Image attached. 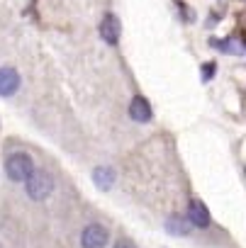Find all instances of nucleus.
<instances>
[{
  "label": "nucleus",
  "instance_id": "obj_10",
  "mask_svg": "<svg viewBox=\"0 0 246 248\" xmlns=\"http://www.w3.org/2000/svg\"><path fill=\"white\" fill-rule=\"evenodd\" d=\"M115 248H137V246H134L132 241H127V238H122V241L115 243Z\"/></svg>",
  "mask_w": 246,
  "mask_h": 248
},
{
  "label": "nucleus",
  "instance_id": "obj_7",
  "mask_svg": "<svg viewBox=\"0 0 246 248\" xmlns=\"http://www.w3.org/2000/svg\"><path fill=\"white\" fill-rule=\"evenodd\" d=\"M130 114L137 122H149L151 119V105H149V100L142 97V95H137L132 100V105H130Z\"/></svg>",
  "mask_w": 246,
  "mask_h": 248
},
{
  "label": "nucleus",
  "instance_id": "obj_8",
  "mask_svg": "<svg viewBox=\"0 0 246 248\" xmlns=\"http://www.w3.org/2000/svg\"><path fill=\"white\" fill-rule=\"evenodd\" d=\"M93 183H95L100 190H110V187L115 185V170H112V168H105V166L95 168V170H93Z\"/></svg>",
  "mask_w": 246,
  "mask_h": 248
},
{
  "label": "nucleus",
  "instance_id": "obj_5",
  "mask_svg": "<svg viewBox=\"0 0 246 248\" xmlns=\"http://www.w3.org/2000/svg\"><path fill=\"white\" fill-rule=\"evenodd\" d=\"M188 219H190L195 226L207 229V226H210V212H207L205 202H200V200H190V204H188Z\"/></svg>",
  "mask_w": 246,
  "mask_h": 248
},
{
  "label": "nucleus",
  "instance_id": "obj_6",
  "mask_svg": "<svg viewBox=\"0 0 246 248\" xmlns=\"http://www.w3.org/2000/svg\"><path fill=\"white\" fill-rule=\"evenodd\" d=\"M20 88V73L10 66L0 68V95H13Z\"/></svg>",
  "mask_w": 246,
  "mask_h": 248
},
{
  "label": "nucleus",
  "instance_id": "obj_9",
  "mask_svg": "<svg viewBox=\"0 0 246 248\" xmlns=\"http://www.w3.org/2000/svg\"><path fill=\"white\" fill-rule=\"evenodd\" d=\"M166 229H168L171 233H188V224H183L178 217H171V219L166 221Z\"/></svg>",
  "mask_w": 246,
  "mask_h": 248
},
{
  "label": "nucleus",
  "instance_id": "obj_2",
  "mask_svg": "<svg viewBox=\"0 0 246 248\" xmlns=\"http://www.w3.org/2000/svg\"><path fill=\"white\" fill-rule=\"evenodd\" d=\"M54 190V178L47 173V170H34L30 178H27V195L32 200H47Z\"/></svg>",
  "mask_w": 246,
  "mask_h": 248
},
{
  "label": "nucleus",
  "instance_id": "obj_1",
  "mask_svg": "<svg viewBox=\"0 0 246 248\" xmlns=\"http://www.w3.org/2000/svg\"><path fill=\"white\" fill-rule=\"evenodd\" d=\"M5 170H8V178L15 180V183H27V178L34 173V163L27 154H13L8 161H5Z\"/></svg>",
  "mask_w": 246,
  "mask_h": 248
},
{
  "label": "nucleus",
  "instance_id": "obj_3",
  "mask_svg": "<svg viewBox=\"0 0 246 248\" xmlns=\"http://www.w3.org/2000/svg\"><path fill=\"white\" fill-rule=\"evenodd\" d=\"M107 238H110V233H107L105 226L90 224V226H85L83 233H81V246H83V248H105V246H107Z\"/></svg>",
  "mask_w": 246,
  "mask_h": 248
},
{
  "label": "nucleus",
  "instance_id": "obj_4",
  "mask_svg": "<svg viewBox=\"0 0 246 248\" xmlns=\"http://www.w3.org/2000/svg\"><path fill=\"white\" fill-rule=\"evenodd\" d=\"M100 34L107 44H117L119 42V34H122V25H119V17L115 13H107L100 22Z\"/></svg>",
  "mask_w": 246,
  "mask_h": 248
}]
</instances>
